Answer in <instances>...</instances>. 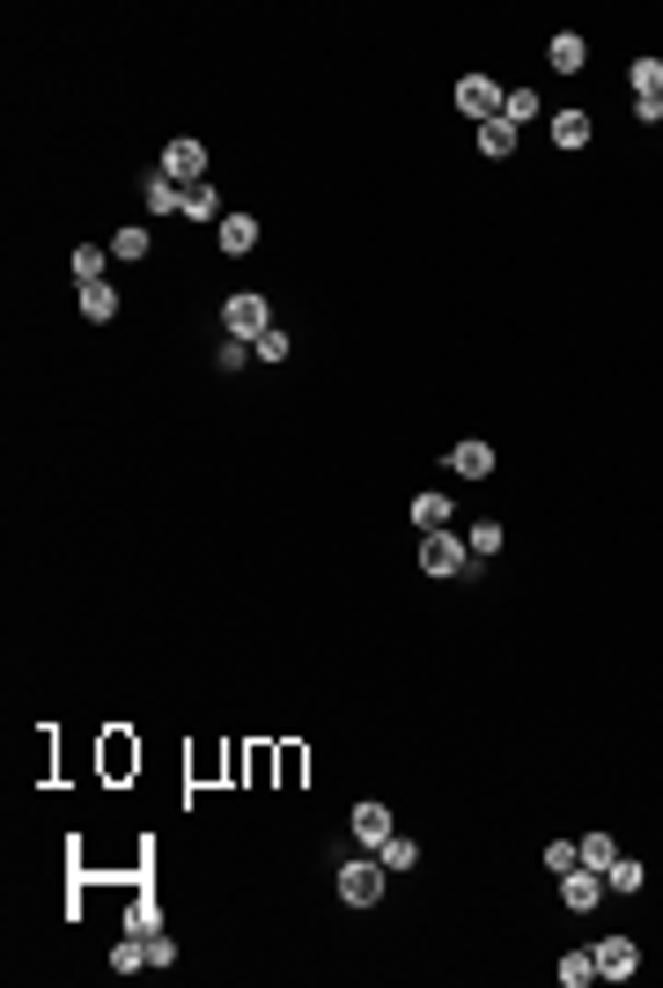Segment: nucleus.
Instances as JSON below:
<instances>
[{"label": "nucleus", "instance_id": "f257e3e1", "mask_svg": "<svg viewBox=\"0 0 663 988\" xmlns=\"http://www.w3.org/2000/svg\"><path fill=\"white\" fill-rule=\"evenodd\" d=\"M384 878H391V870L376 864V848H368V856H346L340 878H332V886H340V908H376V900H384Z\"/></svg>", "mask_w": 663, "mask_h": 988}, {"label": "nucleus", "instance_id": "f03ea898", "mask_svg": "<svg viewBox=\"0 0 663 988\" xmlns=\"http://www.w3.org/2000/svg\"><path fill=\"white\" fill-rule=\"evenodd\" d=\"M221 325H229V340H244V347H258L273 332V303L258 296V288H236V296L221 303Z\"/></svg>", "mask_w": 663, "mask_h": 988}, {"label": "nucleus", "instance_id": "7ed1b4c3", "mask_svg": "<svg viewBox=\"0 0 663 988\" xmlns=\"http://www.w3.org/2000/svg\"><path fill=\"white\" fill-rule=\"evenodd\" d=\"M420 569L428 575H472L479 561H472V546H465V531H420Z\"/></svg>", "mask_w": 663, "mask_h": 988}, {"label": "nucleus", "instance_id": "20e7f679", "mask_svg": "<svg viewBox=\"0 0 663 988\" xmlns=\"http://www.w3.org/2000/svg\"><path fill=\"white\" fill-rule=\"evenodd\" d=\"M501 97H509V81H494V75H465L457 81V111H465L472 125L501 119Z\"/></svg>", "mask_w": 663, "mask_h": 988}, {"label": "nucleus", "instance_id": "39448f33", "mask_svg": "<svg viewBox=\"0 0 663 988\" xmlns=\"http://www.w3.org/2000/svg\"><path fill=\"white\" fill-rule=\"evenodd\" d=\"M155 171L170 177V185H185V193H192V185H207V141H192V133H185V141H170Z\"/></svg>", "mask_w": 663, "mask_h": 988}, {"label": "nucleus", "instance_id": "423d86ee", "mask_svg": "<svg viewBox=\"0 0 663 988\" xmlns=\"http://www.w3.org/2000/svg\"><path fill=\"white\" fill-rule=\"evenodd\" d=\"M597 952V981H634L641 974V944L634 937H605V944H589Z\"/></svg>", "mask_w": 663, "mask_h": 988}, {"label": "nucleus", "instance_id": "0eeeda50", "mask_svg": "<svg viewBox=\"0 0 663 988\" xmlns=\"http://www.w3.org/2000/svg\"><path fill=\"white\" fill-rule=\"evenodd\" d=\"M545 67H553V75H583L589 67V37L583 30H553V37H545Z\"/></svg>", "mask_w": 663, "mask_h": 988}, {"label": "nucleus", "instance_id": "6e6552de", "mask_svg": "<svg viewBox=\"0 0 663 988\" xmlns=\"http://www.w3.org/2000/svg\"><path fill=\"white\" fill-rule=\"evenodd\" d=\"M561 900L575 914H589L597 900H605V870H589V864H575V870H561Z\"/></svg>", "mask_w": 663, "mask_h": 988}, {"label": "nucleus", "instance_id": "1a4fd4ad", "mask_svg": "<svg viewBox=\"0 0 663 988\" xmlns=\"http://www.w3.org/2000/svg\"><path fill=\"white\" fill-rule=\"evenodd\" d=\"M494 465H501V458H494V443H479V436L450 443V472H457V480H494Z\"/></svg>", "mask_w": 663, "mask_h": 988}, {"label": "nucleus", "instance_id": "9d476101", "mask_svg": "<svg viewBox=\"0 0 663 988\" xmlns=\"http://www.w3.org/2000/svg\"><path fill=\"white\" fill-rule=\"evenodd\" d=\"M258 237H266V229H258V215H221V229H214V244L229 251V259L258 251Z\"/></svg>", "mask_w": 663, "mask_h": 988}, {"label": "nucleus", "instance_id": "9b49d317", "mask_svg": "<svg viewBox=\"0 0 663 988\" xmlns=\"http://www.w3.org/2000/svg\"><path fill=\"white\" fill-rule=\"evenodd\" d=\"M391 834H398V826H391V804H376V797H368V804H354V841H362V848H384Z\"/></svg>", "mask_w": 663, "mask_h": 988}, {"label": "nucleus", "instance_id": "f8f14e48", "mask_svg": "<svg viewBox=\"0 0 663 988\" xmlns=\"http://www.w3.org/2000/svg\"><path fill=\"white\" fill-rule=\"evenodd\" d=\"M472 141H479V155H487V163H509V155H516V141H523V125L487 119V125H472Z\"/></svg>", "mask_w": 663, "mask_h": 988}, {"label": "nucleus", "instance_id": "ddd939ff", "mask_svg": "<svg viewBox=\"0 0 663 988\" xmlns=\"http://www.w3.org/2000/svg\"><path fill=\"white\" fill-rule=\"evenodd\" d=\"M545 133H553V149H561V155H583L597 125H589V111H553V125H545Z\"/></svg>", "mask_w": 663, "mask_h": 988}, {"label": "nucleus", "instance_id": "4468645a", "mask_svg": "<svg viewBox=\"0 0 663 988\" xmlns=\"http://www.w3.org/2000/svg\"><path fill=\"white\" fill-rule=\"evenodd\" d=\"M74 303H81V318H89V325H111V318H119V288H111V281L74 288Z\"/></svg>", "mask_w": 663, "mask_h": 988}, {"label": "nucleus", "instance_id": "2eb2a0df", "mask_svg": "<svg viewBox=\"0 0 663 988\" xmlns=\"http://www.w3.org/2000/svg\"><path fill=\"white\" fill-rule=\"evenodd\" d=\"M141 207H147V215H185V185H170V177L155 171L141 185Z\"/></svg>", "mask_w": 663, "mask_h": 988}, {"label": "nucleus", "instance_id": "dca6fc26", "mask_svg": "<svg viewBox=\"0 0 663 988\" xmlns=\"http://www.w3.org/2000/svg\"><path fill=\"white\" fill-rule=\"evenodd\" d=\"M111 281V244H74V288Z\"/></svg>", "mask_w": 663, "mask_h": 988}, {"label": "nucleus", "instance_id": "f3484780", "mask_svg": "<svg viewBox=\"0 0 663 988\" xmlns=\"http://www.w3.org/2000/svg\"><path fill=\"white\" fill-rule=\"evenodd\" d=\"M221 215H229V207H221L214 177H207V185H192V193H185V222H214V229H221Z\"/></svg>", "mask_w": 663, "mask_h": 988}, {"label": "nucleus", "instance_id": "a211bd4d", "mask_svg": "<svg viewBox=\"0 0 663 988\" xmlns=\"http://www.w3.org/2000/svg\"><path fill=\"white\" fill-rule=\"evenodd\" d=\"M641 878H649V870H641V856H627V848H619L612 870H605V892H641Z\"/></svg>", "mask_w": 663, "mask_h": 988}, {"label": "nucleus", "instance_id": "6ab92c4d", "mask_svg": "<svg viewBox=\"0 0 663 988\" xmlns=\"http://www.w3.org/2000/svg\"><path fill=\"white\" fill-rule=\"evenodd\" d=\"M111 974H147V937H133V930H125V937L111 944Z\"/></svg>", "mask_w": 663, "mask_h": 988}, {"label": "nucleus", "instance_id": "aec40b11", "mask_svg": "<svg viewBox=\"0 0 663 988\" xmlns=\"http://www.w3.org/2000/svg\"><path fill=\"white\" fill-rule=\"evenodd\" d=\"M465 546H472V561L487 569L494 553H501V524H494V517H479V524H472V531H465Z\"/></svg>", "mask_w": 663, "mask_h": 988}, {"label": "nucleus", "instance_id": "412c9836", "mask_svg": "<svg viewBox=\"0 0 663 988\" xmlns=\"http://www.w3.org/2000/svg\"><path fill=\"white\" fill-rule=\"evenodd\" d=\"M111 259H119V266H141V259H147V229H141V222H125L119 237H111Z\"/></svg>", "mask_w": 663, "mask_h": 988}, {"label": "nucleus", "instance_id": "4be33fe9", "mask_svg": "<svg viewBox=\"0 0 663 988\" xmlns=\"http://www.w3.org/2000/svg\"><path fill=\"white\" fill-rule=\"evenodd\" d=\"M597 981V952H561V988H589Z\"/></svg>", "mask_w": 663, "mask_h": 988}, {"label": "nucleus", "instance_id": "5701e85b", "mask_svg": "<svg viewBox=\"0 0 663 988\" xmlns=\"http://www.w3.org/2000/svg\"><path fill=\"white\" fill-rule=\"evenodd\" d=\"M539 111H545V103H539V89H509V97H501V119H509V125H531Z\"/></svg>", "mask_w": 663, "mask_h": 988}, {"label": "nucleus", "instance_id": "b1692460", "mask_svg": "<svg viewBox=\"0 0 663 988\" xmlns=\"http://www.w3.org/2000/svg\"><path fill=\"white\" fill-rule=\"evenodd\" d=\"M413 524L420 531H442L450 524V494H413Z\"/></svg>", "mask_w": 663, "mask_h": 988}, {"label": "nucleus", "instance_id": "393cba45", "mask_svg": "<svg viewBox=\"0 0 663 988\" xmlns=\"http://www.w3.org/2000/svg\"><path fill=\"white\" fill-rule=\"evenodd\" d=\"M376 864H384V870H413V864H420V841L391 834V841H384V848H376Z\"/></svg>", "mask_w": 663, "mask_h": 988}, {"label": "nucleus", "instance_id": "a878e982", "mask_svg": "<svg viewBox=\"0 0 663 988\" xmlns=\"http://www.w3.org/2000/svg\"><path fill=\"white\" fill-rule=\"evenodd\" d=\"M575 848H583V864H589V870H612V856H619V841H612V834H583Z\"/></svg>", "mask_w": 663, "mask_h": 988}, {"label": "nucleus", "instance_id": "bb28decb", "mask_svg": "<svg viewBox=\"0 0 663 988\" xmlns=\"http://www.w3.org/2000/svg\"><path fill=\"white\" fill-rule=\"evenodd\" d=\"M627 81H634V97H663V59H634Z\"/></svg>", "mask_w": 663, "mask_h": 988}, {"label": "nucleus", "instance_id": "cd10ccee", "mask_svg": "<svg viewBox=\"0 0 663 988\" xmlns=\"http://www.w3.org/2000/svg\"><path fill=\"white\" fill-rule=\"evenodd\" d=\"M125 930H133V937H155V930H163V908H155V900H133V908H125Z\"/></svg>", "mask_w": 663, "mask_h": 988}, {"label": "nucleus", "instance_id": "c85d7f7f", "mask_svg": "<svg viewBox=\"0 0 663 988\" xmlns=\"http://www.w3.org/2000/svg\"><path fill=\"white\" fill-rule=\"evenodd\" d=\"M575 864H583V848H575V841H545V870H553V878L575 870Z\"/></svg>", "mask_w": 663, "mask_h": 988}, {"label": "nucleus", "instance_id": "c756f323", "mask_svg": "<svg viewBox=\"0 0 663 988\" xmlns=\"http://www.w3.org/2000/svg\"><path fill=\"white\" fill-rule=\"evenodd\" d=\"M288 332H280V325H273V332H266V340H258V347H251V354H258V362H288Z\"/></svg>", "mask_w": 663, "mask_h": 988}, {"label": "nucleus", "instance_id": "7c9ffc66", "mask_svg": "<svg viewBox=\"0 0 663 988\" xmlns=\"http://www.w3.org/2000/svg\"><path fill=\"white\" fill-rule=\"evenodd\" d=\"M163 966H177V944L155 930V937H147V974H163Z\"/></svg>", "mask_w": 663, "mask_h": 988}, {"label": "nucleus", "instance_id": "2f4dec72", "mask_svg": "<svg viewBox=\"0 0 663 988\" xmlns=\"http://www.w3.org/2000/svg\"><path fill=\"white\" fill-rule=\"evenodd\" d=\"M221 370H229V376L251 370V347H244V340H221Z\"/></svg>", "mask_w": 663, "mask_h": 988}, {"label": "nucleus", "instance_id": "473e14b6", "mask_svg": "<svg viewBox=\"0 0 663 988\" xmlns=\"http://www.w3.org/2000/svg\"><path fill=\"white\" fill-rule=\"evenodd\" d=\"M656 103H663V97H656Z\"/></svg>", "mask_w": 663, "mask_h": 988}]
</instances>
